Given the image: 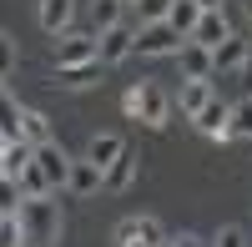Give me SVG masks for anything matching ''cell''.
Instances as JSON below:
<instances>
[{
	"instance_id": "cell-1",
	"label": "cell",
	"mask_w": 252,
	"mask_h": 247,
	"mask_svg": "<svg viewBox=\"0 0 252 247\" xmlns=\"http://www.w3.org/2000/svg\"><path fill=\"white\" fill-rule=\"evenodd\" d=\"M20 222H26V242L31 247H56L61 242V202H56V192L20 202Z\"/></svg>"
},
{
	"instance_id": "cell-2",
	"label": "cell",
	"mask_w": 252,
	"mask_h": 247,
	"mask_svg": "<svg viewBox=\"0 0 252 247\" xmlns=\"http://www.w3.org/2000/svg\"><path fill=\"white\" fill-rule=\"evenodd\" d=\"M187 46V35L172 20H157V26H136V56H177Z\"/></svg>"
},
{
	"instance_id": "cell-3",
	"label": "cell",
	"mask_w": 252,
	"mask_h": 247,
	"mask_svg": "<svg viewBox=\"0 0 252 247\" xmlns=\"http://www.w3.org/2000/svg\"><path fill=\"white\" fill-rule=\"evenodd\" d=\"M116 242L121 247H172V237H166V227L157 217H121L116 222Z\"/></svg>"
},
{
	"instance_id": "cell-4",
	"label": "cell",
	"mask_w": 252,
	"mask_h": 247,
	"mask_svg": "<svg viewBox=\"0 0 252 247\" xmlns=\"http://www.w3.org/2000/svg\"><path fill=\"white\" fill-rule=\"evenodd\" d=\"M86 61H101V35H61L56 40V71L61 66H86Z\"/></svg>"
},
{
	"instance_id": "cell-5",
	"label": "cell",
	"mask_w": 252,
	"mask_h": 247,
	"mask_svg": "<svg viewBox=\"0 0 252 247\" xmlns=\"http://www.w3.org/2000/svg\"><path fill=\"white\" fill-rule=\"evenodd\" d=\"M192 126H197L202 136H212V141H232V106H227L222 96H212V101L192 116Z\"/></svg>"
},
{
	"instance_id": "cell-6",
	"label": "cell",
	"mask_w": 252,
	"mask_h": 247,
	"mask_svg": "<svg viewBox=\"0 0 252 247\" xmlns=\"http://www.w3.org/2000/svg\"><path fill=\"white\" fill-rule=\"evenodd\" d=\"M172 111H177V101L166 96L157 81H146V86H141V116L136 121H146L152 131H161V126H172Z\"/></svg>"
},
{
	"instance_id": "cell-7",
	"label": "cell",
	"mask_w": 252,
	"mask_h": 247,
	"mask_svg": "<svg viewBox=\"0 0 252 247\" xmlns=\"http://www.w3.org/2000/svg\"><path fill=\"white\" fill-rule=\"evenodd\" d=\"M35 161H40V172L51 177V187H56V192H66V187H71V167H76V161L66 156V147H61V141L35 147Z\"/></svg>"
},
{
	"instance_id": "cell-8",
	"label": "cell",
	"mask_w": 252,
	"mask_h": 247,
	"mask_svg": "<svg viewBox=\"0 0 252 247\" xmlns=\"http://www.w3.org/2000/svg\"><path fill=\"white\" fill-rule=\"evenodd\" d=\"M136 56V26H111V31H101V61H106V71L121 66V61H131Z\"/></svg>"
},
{
	"instance_id": "cell-9",
	"label": "cell",
	"mask_w": 252,
	"mask_h": 247,
	"mask_svg": "<svg viewBox=\"0 0 252 247\" xmlns=\"http://www.w3.org/2000/svg\"><path fill=\"white\" fill-rule=\"evenodd\" d=\"M237 31H232V20H227V10H202V20H197V31L187 35V40H197V46H207V51H217L222 40H232Z\"/></svg>"
},
{
	"instance_id": "cell-10",
	"label": "cell",
	"mask_w": 252,
	"mask_h": 247,
	"mask_svg": "<svg viewBox=\"0 0 252 247\" xmlns=\"http://www.w3.org/2000/svg\"><path fill=\"white\" fill-rule=\"evenodd\" d=\"M177 66H182V81H212L217 76V61L207 46H197V40H187V46L177 51Z\"/></svg>"
},
{
	"instance_id": "cell-11",
	"label": "cell",
	"mask_w": 252,
	"mask_h": 247,
	"mask_svg": "<svg viewBox=\"0 0 252 247\" xmlns=\"http://www.w3.org/2000/svg\"><path fill=\"white\" fill-rule=\"evenodd\" d=\"M247 56H252V40H247V35H232V40H222V46L212 51V61H217V81H222V76H242Z\"/></svg>"
},
{
	"instance_id": "cell-12",
	"label": "cell",
	"mask_w": 252,
	"mask_h": 247,
	"mask_svg": "<svg viewBox=\"0 0 252 247\" xmlns=\"http://www.w3.org/2000/svg\"><path fill=\"white\" fill-rule=\"evenodd\" d=\"M40 31L46 35H66L71 20H76V0H40Z\"/></svg>"
},
{
	"instance_id": "cell-13",
	"label": "cell",
	"mask_w": 252,
	"mask_h": 247,
	"mask_svg": "<svg viewBox=\"0 0 252 247\" xmlns=\"http://www.w3.org/2000/svg\"><path fill=\"white\" fill-rule=\"evenodd\" d=\"M101 187H106V172H101L91 156H81L76 167H71V187H66V192H71V197H96Z\"/></svg>"
},
{
	"instance_id": "cell-14",
	"label": "cell",
	"mask_w": 252,
	"mask_h": 247,
	"mask_svg": "<svg viewBox=\"0 0 252 247\" xmlns=\"http://www.w3.org/2000/svg\"><path fill=\"white\" fill-rule=\"evenodd\" d=\"M212 81H217V76H212ZM212 81H182V91H177V111H182L187 121H192V116L207 106V101L217 96V86H212Z\"/></svg>"
},
{
	"instance_id": "cell-15",
	"label": "cell",
	"mask_w": 252,
	"mask_h": 247,
	"mask_svg": "<svg viewBox=\"0 0 252 247\" xmlns=\"http://www.w3.org/2000/svg\"><path fill=\"white\" fill-rule=\"evenodd\" d=\"M101 71H106V61H86V66H61L56 71V86H66V91H86L101 81Z\"/></svg>"
},
{
	"instance_id": "cell-16",
	"label": "cell",
	"mask_w": 252,
	"mask_h": 247,
	"mask_svg": "<svg viewBox=\"0 0 252 247\" xmlns=\"http://www.w3.org/2000/svg\"><path fill=\"white\" fill-rule=\"evenodd\" d=\"M35 161V147L31 141H10V147H0V177L5 182H20V172H26Z\"/></svg>"
},
{
	"instance_id": "cell-17",
	"label": "cell",
	"mask_w": 252,
	"mask_h": 247,
	"mask_svg": "<svg viewBox=\"0 0 252 247\" xmlns=\"http://www.w3.org/2000/svg\"><path fill=\"white\" fill-rule=\"evenodd\" d=\"M20 131H26V141H31V147H46V141H56L51 116H46V111H35V106H26V111H20Z\"/></svg>"
},
{
	"instance_id": "cell-18",
	"label": "cell",
	"mask_w": 252,
	"mask_h": 247,
	"mask_svg": "<svg viewBox=\"0 0 252 247\" xmlns=\"http://www.w3.org/2000/svg\"><path fill=\"white\" fill-rule=\"evenodd\" d=\"M121 152H126V141H121V136H111V131H101V136H91V147H86V156L96 161L101 172H106V167H111V161H116Z\"/></svg>"
},
{
	"instance_id": "cell-19",
	"label": "cell",
	"mask_w": 252,
	"mask_h": 247,
	"mask_svg": "<svg viewBox=\"0 0 252 247\" xmlns=\"http://www.w3.org/2000/svg\"><path fill=\"white\" fill-rule=\"evenodd\" d=\"M131 182H136V156H131V152H121L111 167H106V192H126Z\"/></svg>"
},
{
	"instance_id": "cell-20",
	"label": "cell",
	"mask_w": 252,
	"mask_h": 247,
	"mask_svg": "<svg viewBox=\"0 0 252 247\" xmlns=\"http://www.w3.org/2000/svg\"><path fill=\"white\" fill-rule=\"evenodd\" d=\"M15 187H20V197H26V202H31V197H51V192H56V187H51V177L40 172V161H31V167L20 172Z\"/></svg>"
},
{
	"instance_id": "cell-21",
	"label": "cell",
	"mask_w": 252,
	"mask_h": 247,
	"mask_svg": "<svg viewBox=\"0 0 252 247\" xmlns=\"http://www.w3.org/2000/svg\"><path fill=\"white\" fill-rule=\"evenodd\" d=\"M91 20H96V35L111 31V26H126V0H96Z\"/></svg>"
},
{
	"instance_id": "cell-22",
	"label": "cell",
	"mask_w": 252,
	"mask_h": 247,
	"mask_svg": "<svg viewBox=\"0 0 252 247\" xmlns=\"http://www.w3.org/2000/svg\"><path fill=\"white\" fill-rule=\"evenodd\" d=\"M232 141H252V91L232 101Z\"/></svg>"
},
{
	"instance_id": "cell-23",
	"label": "cell",
	"mask_w": 252,
	"mask_h": 247,
	"mask_svg": "<svg viewBox=\"0 0 252 247\" xmlns=\"http://www.w3.org/2000/svg\"><path fill=\"white\" fill-rule=\"evenodd\" d=\"M166 20H172V26H177L182 35H192V31H197V20H202V5H197V0H177Z\"/></svg>"
},
{
	"instance_id": "cell-24",
	"label": "cell",
	"mask_w": 252,
	"mask_h": 247,
	"mask_svg": "<svg viewBox=\"0 0 252 247\" xmlns=\"http://www.w3.org/2000/svg\"><path fill=\"white\" fill-rule=\"evenodd\" d=\"M0 247H31V242H26V222H20V212H0Z\"/></svg>"
},
{
	"instance_id": "cell-25",
	"label": "cell",
	"mask_w": 252,
	"mask_h": 247,
	"mask_svg": "<svg viewBox=\"0 0 252 247\" xmlns=\"http://www.w3.org/2000/svg\"><path fill=\"white\" fill-rule=\"evenodd\" d=\"M177 0H136V26H157V20L172 15Z\"/></svg>"
},
{
	"instance_id": "cell-26",
	"label": "cell",
	"mask_w": 252,
	"mask_h": 247,
	"mask_svg": "<svg viewBox=\"0 0 252 247\" xmlns=\"http://www.w3.org/2000/svg\"><path fill=\"white\" fill-rule=\"evenodd\" d=\"M212 247H247V232L237 227V222H227V227L212 237Z\"/></svg>"
},
{
	"instance_id": "cell-27",
	"label": "cell",
	"mask_w": 252,
	"mask_h": 247,
	"mask_svg": "<svg viewBox=\"0 0 252 247\" xmlns=\"http://www.w3.org/2000/svg\"><path fill=\"white\" fill-rule=\"evenodd\" d=\"M0 66H5V76L15 66V40H10V31H0Z\"/></svg>"
},
{
	"instance_id": "cell-28",
	"label": "cell",
	"mask_w": 252,
	"mask_h": 247,
	"mask_svg": "<svg viewBox=\"0 0 252 247\" xmlns=\"http://www.w3.org/2000/svg\"><path fill=\"white\" fill-rule=\"evenodd\" d=\"M121 106H126V116H141V86H131L121 96Z\"/></svg>"
},
{
	"instance_id": "cell-29",
	"label": "cell",
	"mask_w": 252,
	"mask_h": 247,
	"mask_svg": "<svg viewBox=\"0 0 252 247\" xmlns=\"http://www.w3.org/2000/svg\"><path fill=\"white\" fill-rule=\"evenodd\" d=\"M172 247H212V242H202L197 232H182V237H172Z\"/></svg>"
},
{
	"instance_id": "cell-30",
	"label": "cell",
	"mask_w": 252,
	"mask_h": 247,
	"mask_svg": "<svg viewBox=\"0 0 252 247\" xmlns=\"http://www.w3.org/2000/svg\"><path fill=\"white\" fill-rule=\"evenodd\" d=\"M197 5H202V10H222V0H197Z\"/></svg>"
},
{
	"instance_id": "cell-31",
	"label": "cell",
	"mask_w": 252,
	"mask_h": 247,
	"mask_svg": "<svg viewBox=\"0 0 252 247\" xmlns=\"http://www.w3.org/2000/svg\"><path fill=\"white\" fill-rule=\"evenodd\" d=\"M242 76H247V86H252V56H247V66H242Z\"/></svg>"
},
{
	"instance_id": "cell-32",
	"label": "cell",
	"mask_w": 252,
	"mask_h": 247,
	"mask_svg": "<svg viewBox=\"0 0 252 247\" xmlns=\"http://www.w3.org/2000/svg\"><path fill=\"white\" fill-rule=\"evenodd\" d=\"M131 5H136V0H131Z\"/></svg>"
}]
</instances>
